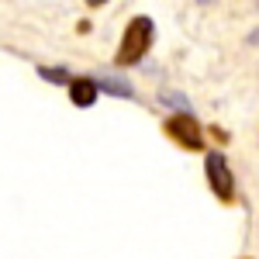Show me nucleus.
I'll list each match as a JSON object with an SVG mask.
<instances>
[{
	"instance_id": "nucleus-1",
	"label": "nucleus",
	"mask_w": 259,
	"mask_h": 259,
	"mask_svg": "<svg viewBox=\"0 0 259 259\" xmlns=\"http://www.w3.org/2000/svg\"><path fill=\"white\" fill-rule=\"evenodd\" d=\"M152 35H156L152 18H145V14L132 18V24L124 28V38H121V45H118V56H114V62H118V66H135V62H139L142 56L149 52Z\"/></svg>"
},
{
	"instance_id": "nucleus-2",
	"label": "nucleus",
	"mask_w": 259,
	"mask_h": 259,
	"mask_svg": "<svg viewBox=\"0 0 259 259\" xmlns=\"http://www.w3.org/2000/svg\"><path fill=\"white\" fill-rule=\"evenodd\" d=\"M204 169H207V183H211V190L218 194V200H232V194H235V177H232V169H228V159H225L221 152H207Z\"/></svg>"
},
{
	"instance_id": "nucleus-3",
	"label": "nucleus",
	"mask_w": 259,
	"mask_h": 259,
	"mask_svg": "<svg viewBox=\"0 0 259 259\" xmlns=\"http://www.w3.org/2000/svg\"><path fill=\"white\" fill-rule=\"evenodd\" d=\"M166 135L173 142H180L183 149H190V152H197L204 149V135H200V124L190 114H173V118H166Z\"/></svg>"
},
{
	"instance_id": "nucleus-4",
	"label": "nucleus",
	"mask_w": 259,
	"mask_h": 259,
	"mask_svg": "<svg viewBox=\"0 0 259 259\" xmlns=\"http://www.w3.org/2000/svg\"><path fill=\"white\" fill-rule=\"evenodd\" d=\"M97 80H87V76H76V80L69 83V100L76 104V107H90L94 100H97Z\"/></svg>"
},
{
	"instance_id": "nucleus-5",
	"label": "nucleus",
	"mask_w": 259,
	"mask_h": 259,
	"mask_svg": "<svg viewBox=\"0 0 259 259\" xmlns=\"http://www.w3.org/2000/svg\"><path fill=\"white\" fill-rule=\"evenodd\" d=\"M97 87H107V94H114V97H132V87H128V83H118V80H100Z\"/></svg>"
},
{
	"instance_id": "nucleus-6",
	"label": "nucleus",
	"mask_w": 259,
	"mask_h": 259,
	"mask_svg": "<svg viewBox=\"0 0 259 259\" xmlns=\"http://www.w3.org/2000/svg\"><path fill=\"white\" fill-rule=\"evenodd\" d=\"M38 73L45 76V80H56V83H73L69 76H66V73H62V69H38Z\"/></svg>"
}]
</instances>
